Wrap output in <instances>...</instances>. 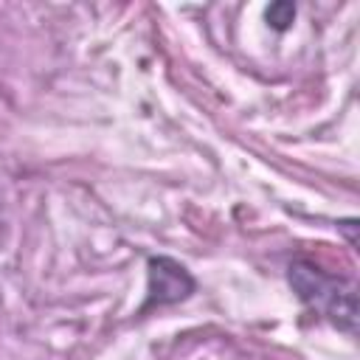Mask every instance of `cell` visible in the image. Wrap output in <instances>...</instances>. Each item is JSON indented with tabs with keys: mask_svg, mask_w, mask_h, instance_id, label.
I'll list each match as a JSON object with an SVG mask.
<instances>
[{
	"mask_svg": "<svg viewBox=\"0 0 360 360\" xmlns=\"http://www.w3.org/2000/svg\"><path fill=\"white\" fill-rule=\"evenodd\" d=\"M287 281L301 304L323 315L332 326H338L349 338L357 335L360 309H357V287L352 278L329 273L309 259H295L287 267Z\"/></svg>",
	"mask_w": 360,
	"mask_h": 360,
	"instance_id": "cell-1",
	"label": "cell"
},
{
	"mask_svg": "<svg viewBox=\"0 0 360 360\" xmlns=\"http://www.w3.org/2000/svg\"><path fill=\"white\" fill-rule=\"evenodd\" d=\"M197 292V278L172 256H149L146 259V298L141 315L149 309L183 304Z\"/></svg>",
	"mask_w": 360,
	"mask_h": 360,
	"instance_id": "cell-2",
	"label": "cell"
},
{
	"mask_svg": "<svg viewBox=\"0 0 360 360\" xmlns=\"http://www.w3.org/2000/svg\"><path fill=\"white\" fill-rule=\"evenodd\" d=\"M295 14H298V8H295V3H290V0H276V3H270V6L264 8V20H267V25H270L273 31H287V28L292 25Z\"/></svg>",
	"mask_w": 360,
	"mask_h": 360,
	"instance_id": "cell-3",
	"label": "cell"
},
{
	"mask_svg": "<svg viewBox=\"0 0 360 360\" xmlns=\"http://www.w3.org/2000/svg\"><path fill=\"white\" fill-rule=\"evenodd\" d=\"M338 231L346 236L349 248H357V231H360V222H357L354 217H349V219H338Z\"/></svg>",
	"mask_w": 360,
	"mask_h": 360,
	"instance_id": "cell-4",
	"label": "cell"
}]
</instances>
